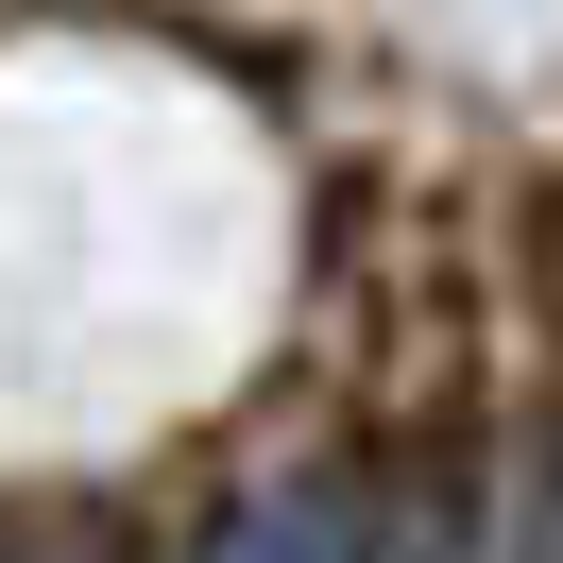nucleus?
<instances>
[{"label": "nucleus", "mask_w": 563, "mask_h": 563, "mask_svg": "<svg viewBox=\"0 0 563 563\" xmlns=\"http://www.w3.org/2000/svg\"><path fill=\"white\" fill-rule=\"evenodd\" d=\"M188 563H358V547H342V495L290 478V495H256V512H222Z\"/></svg>", "instance_id": "f257e3e1"}]
</instances>
